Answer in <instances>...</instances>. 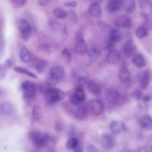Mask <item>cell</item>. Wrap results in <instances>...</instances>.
<instances>
[{"label": "cell", "mask_w": 152, "mask_h": 152, "mask_svg": "<svg viewBox=\"0 0 152 152\" xmlns=\"http://www.w3.org/2000/svg\"><path fill=\"white\" fill-rule=\"evenodd\" d=\"M106 97L107 102L113 105H121L125 102V97L114 88L106 90Z\"/></svg>", "instance_id": "1"}, {"label": "cell", "mask_w": 152, "mask_h": 152, "mask_svg": "<svg viewBox=\"0 0 152 152\" xmlns=\"http://www.w3.org/2000/svg\"><path fill=\"white\" fill-rule=\"evenodd\" d=\"M65 93L61 90L55 88H48L46 92V99L50 103H54L62 100Z\"/></svg>", "instance_id": "2"}, {"label": "cell", "mask_w": 152, "mask_h": 152, "mask_svg": "<svg viewBox=\"0 0 152 152\" xmlns=\"http://www.w3.org/2000/svg\"><path fill=\"white\" fill-rule=\"evenodd\" d=\"M18 27L23 40L25 41H27L29 39L30 36L33 33L34 28L25 19H21L19 21Z\"/></svg>", "instance_id": "3"}, {"label": "cell", "mask_w": 152, "mask_h": 152, "mask_svg": "<svg viewBox=\"0 0 152 152\" xmlns=\"http://www.w3.org/2000/svg\"><path fill=\"white\" fill-rule=\"evenodd\" d=\"M21 90L24 98L30 99L35 96L37 91V87L34 83L26 81L21 84Z\"/></svg>", "instance_id": "4"}, {"label": "cell", "mask_w": 152, "mask_h": 152, "mask_svg": "<svg viewBox=\"0 0 152 152\" xmlns=\"http://www.w3.org/2000/svg\"><path fill=\"white\" fill-rule=\"evenodd\" d=\"M30 138L34 144L39 147H42L46 145V140L48 138V134H43L38 132H32L30 133Z\"/></svg>", "instance_id": "5"}, {"label": "cell", "mask_w": 152, "mask_h": 152, "mask_svg": "<svg viewBox=\"0 0 152 152\" xmlns=\"http://www.w3.org/2000/svg\"><path fill=\"white\" fill-rule=\"evenodd\" d=\"M136 78L141 88L145 89L147 87L148 85L150 83V72L148 71L147 70L141 71L137 74Z\"/></svg>", "instance_id": "6"}, {"label": "cell", "mask_w": 152, "mask_h": 152, "mask_svg": "<svg viewBox=\"0 0 152 152\" xmlns=\"http://www.w3.org/2000/svg\"><path fill=\"white\" fill-rule=\"evenodd\" d=\"M89 106L91 112L95 115H100L102 114L104 110V106L103 102L99 99L91 100Z\"/></svg>", "instance_id": "7"}, {"label": "cell", "mask_w": 152, "mask_h": 152, "mask_svg": "<svg viewBox=\"0 0 152 152\" xmlns=\"http://www.w3.org/2000/svg\"><path fill=\"white\" fill-rule=\"evenodd\" d=\"M86 98L84 91L83 88L77 87L73 94L71 97V102L74 105H78L81 103Z\"/></svg>", "instance_id": "8"}, {"label": "cell", "mask_w": 152, "mask_h": 152, "mask_svg": "<svg viewBox=\"0 0 152 152\" xmlns=\"http://www.w3.org/2000/svg\"><path fill=\"white\" fill-rule=\"evenodd\" d=\"M110 129L112 133L119 135L126 130V126L121 121H113L110 123Z\"/></svg>", "instance_id": "9"}, {"label": "cell", "mask_w": 152, "mask_h": 152, "mask_svg": "<svg viewBox=\"0 0 152 152\" xmlns=\"http://www.w3.org/2000/svg\"><path fill=\"white\" fill-rule=\"evenodd\" d=\"M77 106H78L76 108L74 113L75 116L80 121H86L88 117V110L86 106L81 103Z\"/></svg>", "instance_id": "10"}, {"label": "cell", "mask_w": 152, "mask_h": 152, "mask_svg": "<svg viewBox=\"0 0 152 152\" xmlns=\"http://www.w3.org/2000/svg\"><path fill=\"white\" fill-rule=\"evenodd\" d=\"M88 47L82 36L77 37V42L75 46V51L78 54H84L87 52Z\"/></svg>", "instance_id": "11"}, {"label": "cell", "mask_w": 152, "mask_h": 152, "mask_svg": "<svg viewBox=\"0 0 152 152\" xmlns=\"http://www.w3.org/2000/svg\"><path fill=\"white\" fill-rule=\"evenodd\" d=\"M124 52L127 57H131L134 55L136 51V46L132 40H126L123 46Z\"/></svg>", "instance_id": "12"}, {"label": "cell", "mask_w": 152, "mask_h": 152, "mask_svg": "<svg viewBox=\"0 0 152 152\" xmlns=\"http://www.w3.org/2000/svg\"><path fill=\"white\" fill-rule=\"evenodd\" d=\"M121 55L119 52L115 49H111L106 55V60L110 64L114 65L118 64L121 60Z\"/></svg>", "instance_id": "13"}, {"label": "cell", "mask_w": 152, "mask_h": 152, "mask_svg": "<svg viewBox=\"0 0 152 152\" xmlns=\"http://www.w3.org/2000/svg\"><path fill=\"white\" fill-rule=\"evenodd\" d=\"M115 144L114 137L110 134H105L103 136L102 140V145L105 150L112 149Z\"/></svg>", "instance_id": "14"}, {"label": "cell", "mask_w": 152, "mask_h": 152, "mask_svg": "<svg viewBox=\"0 0 152 152\" xmlns=\"http://www.w3.org/2000/svg\"><path fill=\"white\" fill-rule=\"evenodd\" d=\"M115 24L119 27H129L131 24V21L126 15H120L115 19Z\"/></svg>", "instance_id": "15"}, {"label": "cell", "mask_w": 152, "mask_h": 152, "mask_svg": "<svg viewBox=\"0 0 152 152\" xmlns=\"http://www.w3.org/2000/svg\"><path fill=\"white\" fill-rule=\"evenodd\" d=\"M88 13L92 17L99 18L102 16V10L99 4L92 3L88 8Z\"/></svg>", "instance_id": "16"}, {"label": "cell", "mask_w": 152, "mask_h": 152, "mask_svg": "<svg viewBox=\"0 0 152 152\" xmlns=\"http://www.w3.org/2000/svg\"><path fill=\"white\" fill-rule=\"evenodd\" d=\"M101 50L97 48H92L87 51L88 60L90 63H93L100 57Z\"/></svg>", "instance_id": "17"}, {"label": "cell", "mask_w": 152, "mask_h": 152, "mask_svg": "<svg viewBox=\"0 0 152 152\" xmlns=\"http://www.w3.org/2000/svg\"><path fill=\"white\" fill-rule=\"evenodd\" d=\"M119 78L122 84H126L129 83L131 78L129 71L126 68H121L119 72Z\"/></svg>", "instance_id": "18"}, {"label": "cell", "mask_w": 152, "mask_h": 152, "mask_svg": "<svg viewBox=\"0 0 152 152\" xmlns=\"http://www.w3.org/2000/svg\"><path fill=\"white\" fill-rule=\"evenodd\" d=\"M31 61H33V64L34 66L35 69L39 72H42L45 70L48 62L46 61L38 59L35 57H32Z\"/></svg>", "instance_id": "19"}, {"label": "cell", "mask_w": 152, "mask_h": 152, "mask_svg": "<svg viewBox=\"0 0 152 152\" xmlns=\"http://www.w3.org/2000/svg\"><path fill=\"white\" fill-rule=\"evenodd\" d=\"M49 72L53 74L54 76H55L58 80H61L65 77V70L64 69L60 66H52L50 71Z\"/></svg>", "instance_id": "20"}, {"label": "cell", "mask_w": 152, "mask_h": 152, "mask_svg": "<svg viewBox=\"0 0 152 152\" xmlns=\"http://www.w3.org/2000/svg\"><path fill=\"white\" fill-rule=\"evenodd\" d=\"M87 86L89 91L96 96H98L102 93L101 87L97 83L93 81H88Z\"/></svg>", "instance_id": "21"}, {"label": "cell", "mask_w": 152, "mask_h": 152, "mask_svg": "<svg viewBox=\"0 0 152 152\" xmlns=\"http://www.w3.org/2000/svg\"><path fill=\"white\" fill-rule=\"evenodd\" d=\"M122 7L127 13H132L135 10L136 4L134 0H122Z\"/></svg>", "instance_id": "22"}, {"label": "cell", "mask_w": 152, "mask_h": 152, "mask_svg": "<svg viewBox=\"0 0 152 152\" xmlns=\"http://www.w3.org/2000/svg\"><path fill=\"white\" fill-rule=\"evenodd\" d=\"M140 125L141 128L145 129H150L152 128V119L148 115L142 116L139 121Z\"/></svg>", "instance_id": "23"}, {"label": "cell", "mask_w": 152, "mask_h": 152, "mask_svg": "<svg viewBox=\"0 0 152 152\" xmlns=\"http://www.w3.org/2000/svg\"><path fill=\"white\" fill-rule=\"evenodd\" d=\"M109 39L114 43L119 42L122 39V34L120 30L115 28H112L109 32Z\"/></svg>", "instance_id": "24"}, {"label": "cell", "mask_w": 152, "mask_h": 152, "mask_svg": "<svg viewBox=\"0 0 152 152\" xmlns=\"http://www.w3.org/2000/svg\"><path fill=\"white\" fill-rule=\"evenodd\" d=\"M122 0H108L107 9L110 12H115L122 7Z\"/></svg>", "instance_id": "25"}, {"label": "cell", "mask_w": 152, "mask_h": 152, "mask_svg": "<svg viewBox=\"0 0 152 152\" xmlns=\"http://www.w3.org/2000/svg\"><path fill=\"white\" fill-rule=\"evenodd\" d=\"M20 58L23 62L28 63L31 61L32 55L27 49L23 48L20 51Z\"/></svg>", "instance_id": "26"}, {"label": "cell", "mask_w": 152, "mask_h": 152, "mask_svg": "<svg viewBox=\"0 0 152 152\" xmlns=\"http://www.w3.org/2000/svg\"><path fill=\"white\" fill-rule=\"evenodd\" d=\"M132 62L137 68H141L145 65V59L141 54H137L134 56L132 59Z\"/></svg>", "instance_id": "27"}, {"label": "cell", "mask_w": 152, "mask_h": 152, "mask_svg": "<svg viewBox=\"0 0 152 152\" xmlns=\"http://www.w3.org/2000/svg\"><path fill=\"white\" fill-rule=\"evenodd\" d=\"M0 110L3 115L8 116L12 113L13 107L10 102H4L1 104L0 106Z\"/></svg>", "instance_id": "28"}, {"label": "cell", "mask_w": 152, "mask_h": 152, "mask_svg": "<svg viewBox=\"0 0 152 152\" xmlns=\"http://www.w3.org/2000/svg\"><path fill=\"white\" fill-rule=\"evenodd\" d=\"M13 69L17 72H18V73H20V74H26V75L29 76V77H31L34 78H37V77H36V75L35 74H34L33 73L30 72L28 70L26 69V68H22L21 66H14Z\"/></svg>", "instance_id": "29"}, {"label": "cell", "mask_w": 152, "mask_h": 152, "mask_svg": "<svg viewBox=\"0 0 152 152\" xmlns=\"http://www.w3.org/2000/svg\"><path fill=\"white\" fill-rule=\"evenodd\" d=\"M97 24L100 28L105 33H109L112 28H113L110 25L102 20H98L97 21Z\"/></svg>", "instance_id": "30"}, {"label": "cell", "mask_w": 152, "mask_h": 152, "mask_svg": "<svg viewBox=\"0 0 152 152\" xmlns=\"http://www.w3.org/2000/svg\"><path fill=\"white\" fill-rule=\"evenodd\" d=\"M53 12L54 15L58 18L63 19L67 17V12L61 8H55L53 10Z\"/></svg>", "instance_id": "31"}, {"label": "cell", "mask_w": 152, "mask_h": 152, "mask_svg": "<svg viewBox=\"0 0 152 152\" xmlns=\"http://www.w3.org/2000/svg\"><path fill=\"white\" fill-rule=\"evenodd\" d=\"M79 140L75 137H71L66 142V147L69 150H74L78 144Z\"/></svg>", "instance_id": "32"}, {"label": "cell", "mask_w": 152, "mask_h": 152, "mask_svg": "<svg viewBox=\"0 0 152 152\" xmlns=\"http://www.w3.org/2000/svg\"><path fill=\"white\" fill-rule=\"evenodd\" d=\"M59 81L58 79L54 76L53 74H52L51 73H50L49 72L47 77H46V83L48 86H55V84H56L58 83V82Z\"/></svg>", "instance_id": "33"}, {"label": "cell", "mask_w": 152, "mask_h": 152, "mask_svg": "<svg viewBox=\"0 0 152 152\" xmlns=\"http://www.w3.org/2000/svg\"><path fill=\"white\" fill-rule=\"evenodd\" d=\"M136 36L139 38H144L148 34L147 29L145 27H139L136 30Z\"/></svg>", "instance_id": "34"}, {"label": "cell", "mask_w": 152, "mask_h": 152, "mask_svg": "<svg viewBox=\"0 0 152 152\" xmlns=\"http://www.w3.org/2000/svg\"><path fill=\"white\" fill-rule=\"evenodd\" d=\"M32 114L34 118L39 119L42 117V110L40 106L36 105L33 107Z\"/></svg>", "instance_id": "35"}, {"label": "cell", "mask_w": 152, "mask_h": 152, "mask_svg": "<svg viewBox=\"0 0 152 152\" xmlns=\"http://www.w3.org/2000/svg\"><path fill=\"white\" fill-rule=\"evenodd\" d=\"M27 0H10L11 5L15 8H20L23 7L26 3Z\"/></svg>", "instance_id": "36"}, {"label": "cell", "mask_w": 152, "mask_h": 152, "mask_svg": "<svg viewBox=\"0 0 152 152\" xmlns=\"http://www.w3.org/2000/svg\"><path fill=\"white\" fill-rule=\"evenodd\" d=\"M87 82H88V81L85 78L80 77V78H78V80L77 81V83H76V84L77 86V87L83 88L86 86H87Z\"/></svg>", "instance_id": "37"}, {"label": "cell", "mask_w": 152, "mask_h": 152, "mask_svg": "<svg viewBox=\"0 0 152 152\" xmlns=\"http://www.w3.org/2000/svg\"><path fill=\"white\" fill-rule=\"evenodd\" d=\"M131 97L136 100H138L141 99L142 92L140 90H135L131 93Z\"/></svg>", "instance_id": "38"}, {"label": "cell", "mask_w": 152, "mask_h": 152, "mask_svg": "<svg viewBox=\"0 0 152 152\" xmlns=\"http://www.w3.org/2000/svg\"><path fill=\"white\" fill-rule=\"evenodd\" d=\"M144 21L148 27H152V12H150L144 15Z\"/></svg>", "instance_id": "39"}, {"label": "cell", "mask_w": 152, "mask_h": 152, "mask_svg": "<svg viewBox=\"0 0 152 152\" xmlns=\"http://www.w3.org/2000/svg\"><path fill=\"white\" fill-rule=\"evenodd\" d=\"M68 16H69V19L72 23H77V21H78V18H77V14L75 12V11H74L72 10H69V13H68Z\"/></svg>", "instance_id": "40"}, {"label": "cell", "mask_w": 152, "mask_h": 152, "mask_svg": "<svg viewBox=\"0 0 152 152\" xmlns=\"http://www.w3.org/2000/svg\"><path fill=\"white\" fill-rule=\"evenodd\" d=\"M62 55L69 62L71 59V54L69 50H68L67 49H64L62 51Z\"/></svg>", "instance_id": "41"}, {"label": "cell", "mask_w": 152, "mask_h": 152, "mask_svg": "<svg viewBox=\"0 0 152 152\" xmlns=\"http://www.w3.org/2000/svg\"><path fill=\"white\" fill-rule=\"evenodd\" d=\"M114 46V42L110 40V39L107 41V42L105 43L104 46V49H107V50H111Z\"/></svg>", "instance_id": "42"}, {"label": "cell", "mask_w": 152, "mask_h": 152, "mask_svg": "<svg viewBox=\"0 0 152 152\" xmlns=\"http://www.w3.org/2000/svg\"><path fill=\"white\" fill-rule=\"evenodd\" d=\"M54 128H55L54 129H55V131L56 132H60L62 130V129H63V125L60 122H56L55 124V127Z\"/></svg>", "instance_id": "43"}, {"label": "cell", "mask_w": 152, "mask_h": 152, "mask_svg": "<svg viewBox=\"0 0 152 152\" xmlns=\"http://www.w3.org/2000/svg\"><path fill=\"white\" fill-rule=\"evenodd\" d=\"M75 152H81L83 151V147L82 144L79 141L78 144L77 145V146L75 147V148L73 150Z\"/></svg>", "instance_id": "44"}, {"label": "cell", "mask_w": 152, "mask_h": 152, "mask_svg": "<svg viewBox=\"0 0 152 152\" xmlns=\"http://www.w3.org/2000/svg\"><path fill=\"white\" fill-rule=\"evenodd\" d=\"M140 1V7L142 9H145L148 4V0H139Z\"/></svg>", "instance_id": "45"}, {"label": "cell", "mask_w": 152, "mask_h": 152, "mask_svg": "<svg viewBox=\"0 0 152 152\" xmlns=\"http://www.w3.org/2000/svg\"><path fill=\"white\" fill-rule=\"evenodd\" d=\"M64 5L67 7H76L77 6V3L75 1H72V2H65L64 4Z\"/></svg>", "instance_id": "46"}, {"label": "cell", "mask_w": 152, "mask_h": 152, "mask_svg": "<svg viewBox=\"0 0 152 152\" xmlns=\"http://www.w3.org/2000/svg\"><path fill=\"white\" fill-rule=\"evenodd\" d=\"M6 68L4 66H0V78H3L6 74Z\"/></svg>", "instance_id": "47"}, {"label": "cell", "mask_w": 152, "mask_h": 152, "mask_svg": "<svg viewBox=\"0 0 152 152\" xmlns=\"http://www.w3.org/2000/svg\"><path fill=\"white\" fill-rule=\"evenodd\" d=\"M87 151H97V149L93 144H88L87 145Z\"/></svg>", "instance_id": "48"}, {"label": "cell", "mask_w": 152, "mask_h": 152, "mask_svg": "<svg viewBox=\"0 0 152 152\" xmlns=\"http://www.w3.org/2000/svg\"><path fill=\"white\" fill-rule=\"evenodd\" d=\"M12 62L10 61V60H7L5 62V63H4V66L6 68V69H7V68H10L11 66H12Z\"/></svg>", "instance_id": "49"}, {"label": "cell", "mask_w": 152, "mask_h": 152, "mask_svg": "<svg viewBox=\"0 0 152 152\" xmlns=\"http://www.w3.org/2000/svg\"><path fill=\"white\" fill-rule=\"evenodd\" d=\"M49 1V0H38V3L40 6L44 7L48 4Z\"/></svg>", "instance_id": "50"}, {"label": "cell", "mask_w": 152, "mask_h": 152, "mask_svg": "<svg viewBox=\"0 0 152 152\" xmlns=\"http://www.w3.org/2000/svg\"><path fill=\"white\" fill-rule=\"evenodd\" d=\"M142 99H143V101H144V102H148V101H150V99H151V96H150V95L145 96L142 98Z\"/></svg>", "instance_id": "51"}, {"label": "cell", "mask_w": 152, "mask_h": 152, "mask_svg": "<svg viewBox=\"0 0 152 152\" xmlns=\"http://www.w3.org/2000/svg\"><path fill=\"white\" fill-rule=\"evenodd\" d=\"M90 2L92 3H96V4H100V2H102L103 1V0H90Z\"/></svg>", "instance_id": "52"}, {"label": "cell", "mask_w": 152, "mask_h": 152, "mask_svg": "<svg viewBox=\"0 0 152 152\" xmlns=\"http://www.w3.org/2000/svg\"><path fill=\"white\" fill-rule=\"evenodd\" d=\"M145 151H151L152 152V145H148L147 147H146L145 149Z\"/></svg>", "instance_id": "53"}, {"label": "cell", "mask_w": 152, "mask_h": 152, "mask_svg": "<svg viewBox=\"0 0 152 152\" xmlns=\"http://www.w3.org/2000/svg\"><path fill=\"white\" fill-rule=\"evenodd\" d=\"M150 12H152V2L150 4Z\"/></svg>", "instance_id": "54"}]
</instances>
